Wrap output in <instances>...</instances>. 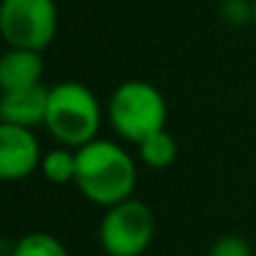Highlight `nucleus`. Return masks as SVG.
<instances>
[{"instance_id":"1","label":"nucleus","mask_w":256,"mask_h":256,"mask_svg":"<svg viewBox=\"0 0 256 256\" xmlns=\"http://www.w3.org/2000/svg\"><path fill=\"white\" fill-rule=\"evenodd\" d=\"M76 188L96 206L110 208L134 198L138 184V168L134 156L120 144L96 138L76 148Z\"/></svg>"},{"instance_id":"2","label":"nucleus","mask_w":256,"mask_h":256,"mask_svg":"<svg viewBox=\"0 0 256 256\" xmlns=\"http://www.w3.org/2000/svg\"><path fill=\"white\" fill-rule=\"evenodd\" d=\"M100 123L103 108L88 86L78 80H63L50 88L46 131L53 136V141L68 148H80L98 138Z\"/></svg>"},{"instance_id":"3","label":"nucleus","mask_w":256,"mask_h":256,"mask_svg":"<svg viewBox=\"0 0 256 256\" xmlns=\"http://www.w3.org/2000/svg\"><path fill=\"white\" fill-rule=\"evenodd\" d=\"M106 116L118 138L138 146L151 134L166 128L168 106L154 83L126 80L110 93Z\"/></svg>"},{"instance_id":"4","label":"nucleus","mask_w":256,"mask_h":256,"mask_svg":"<svg viewBox=\"0 0 256 256\" xmlns=\"http://www.w3.org/2000/svg\"><path fill=\"white\" fill-rule=\"evenodd\" d=\"M156 236V216L148 204L128 198L106 208L98 226L100 248L108 256H144Z\"/></svg>"},{"instance_id":"5","label":"nucleus","mask_w":256,"mask_h":256,"mask_svg":"<svg viewBox=\"0 0 256 256\" xmlns=\"http://www.w3.org/2000/svg\"><path fill=\"white\" fill-rule=\"evenodd\" d=\"M56 0H3L0 3V36L8 48L43 53L58 33Z\"/></svg>"},{"instance_id":"6","label":"nucleus","mask_w":256,"mask_h":256,"mask_svg":"<svg viewBox=\"0 0 256 256\" xmlns=\"http://www.w3.org/2000/svg\"><path fill=\"white\" fill-rule=\"evenodd\" d=\"M40 141L33 128L0 123V176L6 181H23L43 164Z\"/></svg>"},{"instance_id":"7","label":"nucleus","mask_w":256,"mask_h":256,"mask_svg":"<svg viewBox=\"0 0 256 256\" xmlns=\"http://www.w3.org/2000/svg\"><path fill=\"white\" fill-rule=\"evenodd\" d=\"M48 93H50V88H46V86L3 93L0 96V123L23 126V128L46 126Z\"/></svg>"},{"instance_id":"8","label":"nucleus","mask_w":256,"mask_h":256,"mask_svg":"<svg viewBox=\"0 0 256 256\" xmlns=\"http://www.w3.org/2000/svg\"><path fill=\"white\" fill-rule=\"evenodd\" d=\"M43 53L26 50V48H8L0 58V88L8 90H23L33 86H43Z\"/></svg>"},{"instance_id":"9","label":"nucleus","mask_w":256,"mask_h":256,"mask_svg":"<svg viewBox=\"0 0 256 256\" xmlns=\"http://www.w3.org/2000/svg\"><path fill=\"white\" fill-rule=\"evenodd\" d=\"M176 156H178V141L174 138L171 131H166V128L151 134L148 138H144L138 144V158L148 168L164 171L176 161Z\"/></svg>"},{"instance_id":"10","label":"nucleus","mask_w":256,"mask_h":256,"mask_svg":"<svg viewBox=\"0 0 256 256\" xmlns=\"http://www.w3.org/2000/svg\"><path fill=\"white\" fill-rule=\"evenodd\" d=\"M76 168H78L76 151L68 148V146H60V148L48 151L43 156V164H40V171H43L46 181H50L56 186L73 184L76 181Z\"/></svg>"},{"instance_id":"11","label":"nucleus","mask_w":256,"mask_h":256,"mask_svg":"<svg viewBox=\"0 0 256 256\" xmlns=\"http://www.w3.org/2000/svg\"><path fill=\"white\" fill-rule=\"evenodd\" d=\"M8 256H70L68 248L48 231H30L20 236Z\"/></svg>"},{"instance_id":"12","label":"nucleus","mask_w":256,"mask_h":256,"mask_svg":"<svg viewBox=\"0 0 256 256\" xmlns=\"http://www.w3.org/2000/svg\"><path fill=\"white\" fill-rule=\"evenodd\" d=\"M218 13L234 28L246 26V23L254 26V0H221Z\"/></svg>"},{"instance_id":"13","label":"nucleus","mask_w":256,"mask_h":256,"mask_svg":"<svg viewBox=\"0 0 256 256\" xmlns=\"http://www.w3.org/2000/svg\"><path fill=\"white\" fill-rule=\"evenodd\" d=\"M208 256H254V254H251V244L244 236L226 234V236H218L211 244Z\"/></svg>"},{"instance_id":"14","label":"nucleus","mask_w":256,"mask_h":256,"mask_svg":"<svg viewBox=\"0 0 256 256\" xmlns=\"http://www.w3.org/2000/svg\"><path fill=\"white\" fill-rule=\"evenodd\" d=\"M254 28H256V0H254Z\"/></svg>"}]
</instances>
